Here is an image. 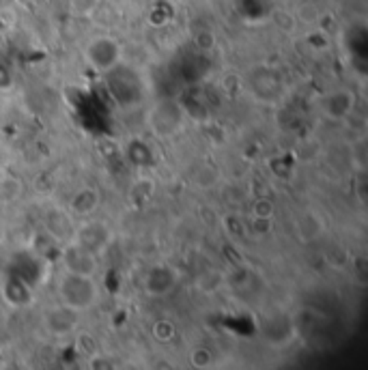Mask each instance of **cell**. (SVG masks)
<instances>
[{"mask_svg": "<svg viewBox=\"0 0 368 370\" xmlns=\"http://www.w3.org/2000/svg\"><path fill=\"white\" fill-rule=\"evenodd\" d=\"M87 62L100 73L115 71L121 60V45L112 37H95L84 50Z\"/></svg>", "mask_w": 368, "mask_h": 370, "instance_id": "cell-1", "label": "cell"}, {"mask_svg": "<svg viewBox=\"0 0 368 370\" xmlns=\"http://www.w3.org/2000/svg\"><path fill=\"white\" fill-rule=\"evenodd\" d=\"M60 295L62 301L67 303L71 310L89 308L95 299V284L91 276H80V273H69L60 282Z\"/></svg>", "mask_w": 368, "mask_h": 370, "instance_id": "cell-2", "label": "cell"}, {"mask_svg": "<svg viewBox=\"0 0 368 370\" xmlns=\"http://www.w3.org/2000/svg\"><path fill=\"white\" fill-rule=\"evenodd\" d=\"M108 239H110V233L100 222H89L78 231V246H82L84 250L93 254L100 252L108 244Z\"/></svg>", "mask_w": 368, "mask_h": 370, "instance_id": "cell-3", "label": "cell"}, {"mask_svg": "<svg viewBox=\"0 0 368 370\" xmlns=\"http://www.w3.org/2000/svg\"><path fill=\"white\" fill-rule=\"evenodd\" d=\"M93 252L84 250L82 246H71L65 252V263L69 273H80V276H93L95 271V259H93Z\"/></svg>", "mask_w": 368, "mask_h": 370, "instance_id": "cell-4", "label": "cell"}, {"mask_svg": "<svg viewBox=\"0 0 368 370\" xmlns=\"http://www.w3.org/2000/svg\"><path fill=\"white\" fill-rule=\"evenodd\" d=\"M97 205H100L97 189L82 187V189H78L76 194L71 196V200H69V211H71L73 216H89V213L95 211V209H97Z\"/></svg>", "mask_w": 368, "mask_h": 370, "instance_id": "cell-5", "label": "cell"}, {"mask_svg": "<svg viewBox=\"0 0 368 370\" xmlns=\"http://www.w3.org/2000/svg\"><path fill=\"white\" fill-rule=\"evenodd\" d=\"M100 3L102 0H69V7L76 18H91L97 11Z\"/></svg>", "mask_w": 368, "mask_h": 370, "instance_id": "cell-6", "label": "cell"}, {"mask_svg": "<svg viewBox=\"0 0 368 370\" xmlns=\"http://www.w3.org/2000/svg\"><path fill=\"white\" fill-rule=\"evenodd\" d=\"M271 211H274V207H271L269 200H259L257 205H254V216L257 218H271Z\"/></svg>", "mask_w": 368, "mask_h": 370, "instance_id": "cell-7", "label": "cell"}]
</instances>
